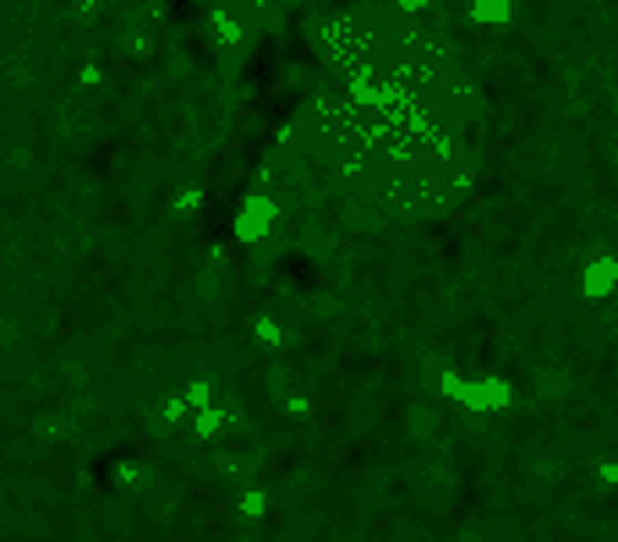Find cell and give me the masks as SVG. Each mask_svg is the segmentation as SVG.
Wrapping results in <instances>:
<instances>
[{
  "mask_svg": "<svg viewBox=\"0 0 618 542\" xmlns=\"http://www.w3.org/2000/svg\"><path fill=\"white\" fill-rule=\"evenodd\" d=\"M618 285V258H591L586 269H580V290L586 296H608Z\"/></svg>",
  "mask_w": 618,
  "mask_h": 542,
  "instance_id": "6da1fadb",
  "label": "cell"
},
{
  "mask_svg": "<svg viewBox=\"0 0 618 542\" xmlns=\"http://www.w3.org/2000/svg\"><path fill=\"white\" fill-rule=\"evenodd\" d=\"M476 17L482 22H509V0H476Z\"/></svg>",
  "mask_w": 618,
  "mask_h": 542,
  "instance_id": "7a4b0ae2",
  "label": "cell"
}]
</instances>
